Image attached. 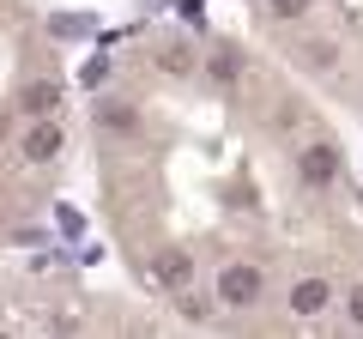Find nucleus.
I'll return each instance as SVG.
<instances>
[{
    "label": "nucleus",
    "instance_id": "nucleus-2",
    "mask_svg": "<svg viewBox=\"0 0 363 339\" xmlns=\"http://www.w3.org/2000/svg\"><path fill=\"white\" fill-rule=\"evenodd\" d=\"M73 157V85L37 0H0V243L43 218Z\"/></svg>",
    "mask_w": 363,
    "mask_h": 339
},
{
    "label": "nucleus",
    "instance_id": "nucleus-3",
    "mask_svg": "<svg viewBox=\"0 0 363 339\" xmlns=\"http://www.w3.org/2000/svg\"><path fill=\"white\" fill-rule=\"evenodd\" d=\"M248 43L297 73L321 104L363 116V0H242Z\"/></svg>",
    "mask_w": 363,
    "mask_h": 339
},
{
    "label": "nucleus",
    "instance_id": "nucleus-1",
    "mask_svg": "<svg viewBox=\"0 0 363 339\" xmlns=\"http://www.w3.org/2000/svg\"><path fill=\"white\" fill-rule=\"evenodd\" d=\"M128 273L206 333L363 327V188L333 116L260 43L145 25L85 104Z\"/></svg>",
    "mask_w": 363,
    "mask_h": 339
}]
</instances>
